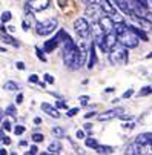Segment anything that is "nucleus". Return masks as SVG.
<instances>
[{
    "instance_id": "f8f14e48",
    "label": "nucleus",
    "mask_w": 152,
    "mask_h": 155,
    "mask_svg": "<svg viewBox=\"0 0 152 155\" xmlns=\"http://www.w3.org/2000/svg\"><path fill=\"white\" fill-rule=\"evenodd\" d=\"M135 141L141 146H149L152 143V132H143V134L137 135Z\"/></svg>"
},
{
    "instance_id": "49530a36",
    "label": "nucleus",
    "mask_w": 152,
    "mask_h": 155,
    "mask_svg": "<svg viewBox=\"0 0 152 155\" xmlns=\"http://www.w3.org/2000/svg\"><path fill=\"white\" fill-rule=\"evenodd\" d=\"M8 26H5L3 23L2 25H0V34H5V32H8V29H6Z\"/></svg>"
},
{
    "instance_id": "58836bf2",
    "label": "nucleus",
    "mask_w": 152,
    "mask_h": 155,
    "mask_svg": "<svg viewBox=\"0 0 152 155\" xmlns=\"http://www.w3.org/2000/svg\"><path fill=\"white\" fill-rule=\"evenodd\" d=\"M15 68H17L18 71H25V69H26V64H25L23 61H17V63H15Z\"/></svg>"
},
{
    "instance_id": "412c9836",
    "label": "nucleus",
    "mask_w": 152,
    "mask_h": 155,
    "mask_svg": "<svg viewBox=\"0 0 152 155\" xmlns=\"http://www.w3.org/2000/svg\"><path fill=\"white\" fill-rule=\"evenodd\" d=\"M17 114H18V112H17V106H15V104H8V106L5 107V115L15 118Z\"/></svg>"
},
{
    "instance_id": "f03ea898",
    "label": "nucleus",
    "mask_w": 152,
    "mask_h": 155,
    "mask_svg": "<svg viewBox=\"0 0 152 155\" xmlns=\"http://www.w3.org/2000/svg\"><path fill=\"white\" fill-rule=\"evenodd\" d=\"M58 26V20L55 17L52 18H48V20H43V21H37L35 23V34L40 35V37H46L49 34H52Z\"/></svg>"
},
{
    "instance_id": "de8ad7c7",
    "label": "nucleus",
    "mask_w": 152,
    "mask_h": 155,
    "mask_svg": "<svg viewBox=\"0 0 152 155\" xmlns=\"http://www.w3.org/2000/svg\"><path fill=\"white\" fill-rule=\"evenodd\" d=\"M18 146H20V147H26V146H28L26 140H20V141H18Z\"/></svg>"
},
{
    "instance_id": "4c0bfd02",
    "label": "nucleus",
    "mask_w": 152,
    "mask_h": 155,
    "mask_svg": "<svg viewBox=\"0 0 152 155\" xmlns=\"http://www.w3.org/2000/svg\"><path fill=\"white\" fill-rule=\"evenodd\" d=\"M28 81H29V83H38V81H40V78H38V75L31 74V75H29V78H28Z\"/></svg>"
},
{
    "instance_id": "5fc2aeb1",
    "label": "nucleus",
    "mask_w": 152,
    "mask_h": 155,
    "mask_svg": "<svg viewBox=\"0 0 152 155\" xmlns=\"http://www.w3.org/2000/svg\"><path fill=\"white\" fill-rule=\"evenodd\" d=\"M64 2H66V0H58V5H60V8H61V6H64Z\"/></svg>"
},
{
    "instance_id": "c756f323",
    "label": "nucleus",
    "mask_w": 152,
    "mask_h": 155,
    "mask_svg": "<svg viewBox=\"0 0 152 155\" xmlns=\"http://www.w3.org/2000/svg\"><path fill=\"white\" fill-rule=\"evenodd\" d=\"M12 124H11V121L9 120H3V123H2V129L5 130V132H11L12 130Z\"/></svg>"
},
{
    "instance_id": "4be33fe9",
    "label": "nucleus",
    "mask_w": 152,
    "mask_h": 155,
    "mask_svg": "<svg viewBox=\"0 0 152 155\" xmlns=\"http://www.w3.org/2000/svg\"><path fill=\"white\" fill-rule=\"evenodd\" d=\"M51 132H52V135H54L55 138H63L64 135H66L64 129H63V127H60V126H54V127L51 129Z\"/></svg>"
},
{
    "instance_id": "c9c22d12",
    "label": "nucleus",
    "mask_w": 152,
    "mask_h": 155,
    "mask_svg": "<svg viewBox=\"0 0 152 155\" xmlns=\"http://www.w3.org/2000/svg\"><path fill=\"white\" fill-rule=\"evenodd\" d=\"M0 140H2V143L5 144V146H9L11 143H12V140H11V137H8V135H3L2 138H0Z\"/></svg>"
},
{
    "instance_id": "0eeeda50",
    "label": "nucleus",
    "mask_w": 152,
    "mask_h": 155,
    "mask_svg": "<svg viewBox=\"0 0 152 155\" xmlns=\"http://www.w3.org/2000/svg\"><path fill=\"white\" fill-rule=\"evenodd\" d=\"M97 21H98V25L101 26V29H103L104 32H111V31H114V25H115V21L112 20V17H111L109 14H103Z\"/></svg>"
},
{
    "instance_id": "4d7b16f0",
    "label": "nucleus",
    "mask_w": 152,
    "mask_h": 155,
    "mask_svg": "<svg viewBox=\"0 0 152 155\" xmlns=\"http://www.w3.org/2000/svg\"><path fill=\"white\" fill-rule=\"evenodd\" d=\"M146 58H152V52H149V54L146 55Z\"/></svg>"
},
{
    "instance_id": "79ce46f5",
    "label": "nucleus",
    "mask_w": 152,
    "mask_h": 155,
    "mask_svg": "<svg viewBox=\"0 0 152 155\" xmlns=\"http://www.w3.org/2000/svg\"><path fill=\"white\" fill-rule=\"evenodd\" d=\"M23 94H17V97H15V104H21L23 103Z\"/></svg>"
},
{
    "instance_id": "9d476101",
    "label": "nucleus",
    "mask_w": 152,
    "mask_h": 155,
    "mask_svg": "<svg viewBox=\"0 0 152 155\" xmlns=\"http://www.w3.org/2000/svg\"><path fill=\"white\" fill-rule=\"evenodd\" d=\"M118 43V35L115 34V31H111V32H106V35H104V45H106V48L107 49H112L115 45Z\"/></svg>"
},
{
    "instance_id": "4468645a",
    "label": "nucleus",
    "mask_w": 152,
    "mask_h": 155,
    "mask_svg": "<svg viewBox=\"0 0 152 155\" xmlns=\"http://www.w3.org/2000/svg\"><path fill=\"white\" fill-rule=\"evenodd\" d=\"M129 29H131L140 40H143V41H149V37H147V34H146V31L143 29V28H138V26H135V25H129Z\"/></svg>"
},
{
    "instance_id": "864d4df0",
    "label": "nucleus",
    "mask_w": 152,
    "mask_h": 155,
    "mask_svg": "<svg viewBox=\"0 0 152 155\" xmlns=\"http://www.w3.org/2000/svg\"><path fill=\"white\" fill-rule=\"evenodd\" d=\"M104 92H114V87H106Z\"/></svg>"
},
{
    "instance_id": "bb28decb",
    "label": "nucleus",
    "mask_w": 152,
    "mask_h": 155,
    "mask_svg": "<svg viewBox=\"0 0 152 155\" xmlns=\"http://www.w3.org/2000/svg\"><path fill=\"white\" fill-rule=\"evenodd\" d=\"M68 34H66V31H64V29H58L57 31V34L54 35V38L58 41V43H63V40H64V37H66Z\"/></svg>"
},
{
    "instance_id": "a19ab883",
    "label": "nucleus",
    "mask_w": 152,
    "mask_h": 155,
    "mask_svg": "<svg viewBox=\"0 0 152 155\" xmlns=\"http://www.w3.org/2000/svg\"><path fill=\"white\" fill-rule=\"evenodd\" d=\"M143 18H146V20H147V21H149V23H150V25H152V12H150V11H149V9H147V11H146V14H144V17H143Z\"/></svg>"
},
{
    "instance_id": "c03bdc74",
    "label": "nucleus",
    "mask_w": 152,
    "mask_h": 155,
    "mask_svg": "<svg viewBox=\"0 0 152 155\" xmlns=\"http://www.w3.org/2000/svg\"><path fill=\"white\" fill-rule=\"evenodd\" d=\"M135 127V123H123V129H129V130H131V129H134Z\"/></svg>"
},
{
    "instance_id": "cd10ccee",
    "label": "nucleus",
    "mask_w": 152,
    "mask_h": 155,
    "mask_svg": "<svg viewBox=\"0 0 152 155\" xmlns=\"http://www.w3.org/2000/svg\"><path fill=\"white\" fill-rule=\"evenodd\" d=\"M31 140H32L34 143H41L43 140H45V135L40 134V132H34V134L31 135Z\"/></svg>"
},
{
    "instance_id": "aec40b11",
    "label": "nucleus",
    "mask_w": 152,
    "mask_h": 155,
    "mask_svg": "<svg viewBox=\"0 0 152 155\" xmlns=\"http://www.w3.org/2000/svg\"><path fill=\"white\" fill-rule=\"evenodd\" d=\"M94 150L97 153H112L114 152V147L112 146H106V144H98Z\"/></svg>"
},
{
    "instance_id": "f3484780",
    "label": "nucleus",
    "mask_w": 152,
    "mask_h": 155,
    "mask_svg": "<svg viewBox=\"0 0 152 155\" xmlns=\"http://www.w3.org/2000/svg\"><path fill=\"white\" fill-rule=\"evenodd\" d=\"M61 143L58 141V140H54L52 143H49V146H48V152L49 153H60L61 152Z\"/></svg>"
},
{
    "instance_id": "f704fd0d",
    "label": "nucleus",
    "mask_w": 152,
    "mask_h": 155,
    "mask_svg": "<svg viewBox=\"0 0 152 155\" xmlns=\"http://www.w3.org/2000/svg\"><path fill=\"white\" fill-rule=\"evenodd\" d=\"M75 137H77L78 140H84V138H86V132L81 130V129H78V130L75 132Z\"/></svg>"
},
{
    "instance_id": "dca6fc26",
    "label": "nucleus",
    "mask_w": 152,
    "mask_h": 155,
    "mask_svg": "<svg viewBox=\"0 0 152 155\" xmlns=\"http://www.w3.org/2000/svg\"><path fill=\"white\" fill-rule=\"evenodd\" d=\"M60 45V43L52 37V38H49V40H46L45 41V45H43V51H45L46 54H49V52H52V51H55V48Z\"/></svg>"
},
{
    "instance_id": "6ab92c4d",
    "label": "nucleus",
    "mask_w": 152,
    "mask_h": 155,
    "mask_svg": "<svg viewBox=\"0 0 152 155\" xmlns=\"http://www.w3.org/2000/svg\"><path fill=\"white\" fill-rule=\"evenodd\" d=\"M127 29H129V25L126 23V21H118V23H115V25H114V31H115V34H117V35H120V34L126 32Z\"/></svg>"
},
{
    "instance_id": "2f4dec72",
    "label": "nucleus",
    "mask_w": 152,
    "mask_h": 155,
    "mask_svg": "<svg viewBox=\"0 0 152 155\" xmlns=\"http://www.w3.org/2000/svg\"><path fill=\"white\" fill-rule=\"evenodd\" d=\"M43 80H45V83H48V84H54L55 83V78L51 75V74H45V75H43Z\"/></svg>"
},
{
    "instance_id": "09e8293b",
    "label": "nucleus",
    "mask_w": 152,
    "mask_h": 155,
    "mask_svg": "<svg viewBox=\"0 0 152 155\" xmlns=\"http://www.w3.org/2000/svg\"><path fill=\"white\" fill-rule=\"evenodd\" d=\"M32 121H34V124H35V126H37V124H41V118H40V117H34V120H32Z\"/></svg>"
},
{
    "instance_id": "5701e85b",
    "label": "nucleus",
    "mask_w": 152,
    "mask_h": 155,
    "mask_svg": "<svg viewBox=\"0 0 152 155\" xmlns=\"http://www.w3.org/2000/svg\"><path fill=\"white\" fill-rule=\"evenodd\" d=\"M84 144H86V147H89V149H95V147L98 146V141H97V138L86 137V138H84Z\"/></svg>"
},
{
    "instance_id": "7c9ffc66",
    "label": "nucleus",
    "mask_w": 152,
    "mask_h": 155,
    "mask_svg": "<svg viewBox=\"0 0 152 155\" xmlns=\"http://www.w3.org/2000/svg\"><path fill=\"white\" fill-rule=\"evenodd\" d=\"M80 112V107H72V109H68V112H66V117H75L77 114Z\"/></svg>"
},
{
    "instance_id": "bf43d9fd",
    "label": "nucleus",
    "mask_w": 152,
    "mask_h": 155,
    "mask_svg": "<svg viewBox=\"0 0 152 155\" xmlns=\"http://www.w3.org/2000/svg\"><path fill=\"white\" fill-rule=\"evenodd\" d=\"M112 2H114V3H115V2H118V0H112Z\"/></svg>"
},
{
    "instance_id": "ea45409f",
    "label": "nucleus",
    "mask_w": 152,
    "mask_h": 155,
    "mask_svg": "<svg viewBox=\"0 0 152 155\" xmlns=\"http://www.w3.org/2000/svg\"><path fill=\"white\" fill-rule=\"evenodd\" d=\"M118 118H120V120H124V121H129V120H132V115H131V114H129V115H127V114H120Z\"/></svg>"
},
{
    "instance_id": "473e14b6",
    "label": "nucleus",
    "mask_w": 152,
    "mask_h": 155,
    "mask_svg": "<svg viewBox=\"0 0 152 155\" xmlns=\"http://www.w3.org/2000/svg\"><path fill=\"white\" fill-rule=\"evenodd\" d=\"M78 101H80L81 106H88V103H89V95H80V97H78Z\"/></svg>"
},
{
    "instance_id": "603ef678",
    "label": "nucleus",
    "mask_w": 152,
    "mask_h": 155,
    "mask_svg": "<svg viewBox=\"0 0 152 155\" xmlns=\"http://www.w3.org/2000/svg\"><path fill=\"white\" fill-rule=\"evenodd\" d=\"M6 153V149L5 147H0V155H5Z\"/></svg>"
},
{
    "instance_id": "7ed1b4c3",
    "label": "nucleus",
    "mask_w": 152,
    "mask_h": 155,
    "mask_svg": "<svg viewBox=\"0 0 152 155\" xmlns=\"http://www.w3.org/2000/svg\"><path fill=\"white\" fill-rule=\"evenodd\" d=\"M74 31L78 35V38L88 40L91 37V25H89V21L86 20L84 17L75 18V21H74Z\"/></svg>"
},
{
    "instance_id": "2eb2a0df",
    "label": "nucleus",
    "mask_w": 152,
    "mask_h": 155,
    "mask_svg": "<svg viewBox=\"0 0 152 155\" xmlns=\"http://www.w3.org/2000/svg\"><path fill=\"white\" fill-rule=\"evenodd\" d=\"M141 152H143V146L138 144L137 141H134L132 144H129V146H127V149H126L124 153H127V155H140Z\"/></svg>"
},
{
    "instance_id": "37998d69",
    "label": "nucleus",
    "mask_w": 152,
    "mask_h": 155,
    "mask_svg": "<svg viewBox=\"0 0 152 155\" xmlns=\"http://www.w3.org/2000/svg\"><path fill=\"white\" fill-rule=\"evenodd\" d=\"M132 95H134V89H127L121 97H123V98H129V97H132Z\"/></svg>"
},
{
    "instance_id": "ddd939ff",
    "label": "nucleus",
    "mask_w": 152,
    "mask_h": 155,
    "mask_svg": "<svg viewBox=\"0 0 152 155\" xmlns=\"http://www.w3.org/2000/svg\"><path fill=\"white\" fill-rule=\"evenodd\" d=\"M0 37H2V40H3V43H6V45H11V46H14V48H18L20 46V41L15 38V37H12L9 32H5V34H0Z\"/></svg>"
},
{
    "instance_id": "20e7f679",
    "label": "nucleus",
    "mask_w": 152,
    "mask_h": 155,
    "mask_svg": "<svg viewBox=\"0 0 152 155\" xmlns=\"http://www.w3.org/2000/svg\"><path fill=\"white\" fill-rule=\"evenodd\" d=\"M118 43H120V45H123L124 48H127V49H134V48L138 46L140 38L131 29H127L126 32H123V34L118 35Z\"/></svg>"
},
{
    "instance_id": "423d86ee",
    "label": "nucleus",
    "mask_w": 152,
    "mask_h": 155,
    "mask_svg": "<svg viewBox=\"0 0 152 155\" xmlns=\"http://www.w3.org/2000/svg\"><path fill=\"white\" fill-rule=\"evenodd\" d=\"M120 114H123V107H114V109H109V110H106V112L103 114H98L97 115V120L98 121H111L114 120L115 117H118Z\"/></svg>"
},
{
    "instance_id": "393cba45",
    "label": "nucleus",
    "mask_w": 152,
    "mask_h": 155,
    "mask_svg": "<svg viewBox=\"0 0 152 155\" xmlns=\"http://www.w3.org/2000/svg\"><path fill=\"white\" fill-rule=\"evenodd\" d=\"M11 18H12L11 11H3L2 15H0V21H2V23H8V21H11Z\"/></svg>"
},
{
    "instance_id": "1a4fd4ad",
    "label": "nucleus",
    "mask_w": 152,
    "mask_h": 155,
    "mask_svg": "<svg viewBox=\"0 0 152 155\" xmlns=\"http://www.w3.org/2000/svg\"><path fill=\"white\" fill-rule=\"evenodd\" d=\"M40 107H41V110L45 114H48L49 117H52V118H60V109H57L55 106H52V104H49V103H46V101H43L41 104H40Z\"/></svg>"
},
{
    "instance_id": "b1692460",
    "label": "nucleus",
    "mask_w": 152,
    "mask_h": 155,
    "mask_svg": "<svg viewBox=\"0 0 152 155\" xmlns=\"http://www.w3.org/2000/svg\"><path fill=\"white\" fill-rule=\"evenodd\" d=\"M150 94H152V84L144 86V87H141V89L138 91V97H146V95H150Z\"/></svg>"
},
{
    "instance_id": "39448f33",
    "label": "nucleus",
    "mask_w": 152,
    "mask_h": 155,
    "mask_svg": "<svg viewBox=\"0 0 152 155\" xmlns=\"http://www.w3.org/2000/svg\"><path fill=\"white\" fill-rule=\"evenodd\" d=\"M49 5H51V0H28L25 3V12L29 17L31 12L45 11L46 8H49Z\"/></svg>"
},
{
    "instance_id": "72a5a7b5",
    "label": "nucleus",
    "mask_w": 152,
    "mask_h": 155,
    "mask_svg": "<svg viewBox=\"0 0 152 155\" xmlns=\"http://www.w3.org/2000/svg\"><path fill=\"white\" fill-rule=\"evenodd\" d=\"M57 109H68V106H66V103H64L61 98H58L57 101H55V104H54Z\"/></svg>"
},
{
    "instance_id": "9b49d317",
    "label": "nucleus",
    "mask_w": 152,
    "mask_h": 155,
    "mask_svg": "<svg viewBox=\"0 0 152 155\" xmlns=\"http://www.w3.org/2000/svg\"><path fill=\"white\" fill-rule=\"evenodd\" d=\"M97 64V52H95V43L92 41L89 45V54H88V69H92Z\"/></svg>"
},
{
    "instance_id": "8fccbe9b",
    "label": "nucleus",
    "mask_w": 152,
    "mask_h": 155,
    "mask_svg": "<svg viewBox=\"0 0 152 155\" xmlns=\"http://www.w3.org/2000/svg\"><path fill=\"white\" fill-rule=\"evenodd\" d=\"M95 114L97 112H88V114H84V118H92V117H95Z\"/></svg>"
},
{
    "instance_id": "a878e982",
    "label": "nucleus",
    "mask_w": 152,
    "mask_h": 155,
    "mask_svg": "<svg viewBox=\"0 0 152 155\" xmlns=\"http://www.w3.org/2000/svg\"><path fill=\"white\" fill-rule=\"evenodd\" d=\"M25 130H26V127H25L23 124H15V126L12 127V132H14L15 135H23Z\"/></svg>"
},
{
    "instance_id": "f257e3e1",
    "label": "nucleus",
    "mask_w": 152,
    "mask_h": 155,
    "mask_svg": "<svg viewBox=\"0 0 152 155\" xmlns=\"http://www.w3.org/2000/svg\"><path fill=\"white\" fill-rule=\"evenodd\" d=\"M109 61L111 64H126L127 63V58H129V49L124 48L123 45H120V43H117V45L109 51Z\"/></svg>"
},
{
    "instance_id": "6e6552de",
    "label": "nucleus",
    "mask_w": 152,
    "mask_h": 155,
    "mask_svg": "<svg viewBox=\"0 0 152 155\" xmlns=\"http://www.w3.org/2000/svg\"><path fill=\"white\" fill-rule=\"evenodd\" d=\"M84 14L88 15V17H91L94 21H97L104 14V11H103V8L100 5H88V6H86V9H84Z\"/></svg>"
},
{
    "instance_id": "e433bc0d",
    "label": "nucleus",
    "mask_w": 152,
    "mask_h": 155,
    "mask_svg": "<svg viewBox=\"0 0 152 155\" xmlns=\"http://www.w3.org/2000/svg\"><path fill=\"white\" fill-rule=\"evenodd\" d=\"M28 155H35V153H38V147L35 146V144H32L31 147H29V150L26 152Z\"/></svg>"
},
{
    "instance_id": "6e6d98bb",
    "label": "nucleus",
    "mask_w": 152,
    "mask_h": 155,
    "mask_svg": "<svg viewBox=\"0 0 152 155\" xmlns=\"http://www.w3.org/2000/svg\"><path fill=\"white\" fill-rule=\"evenodd\" d=\"M14 29H15L14 26H8V31H9V32H14Z\"/></svg>"
},
{
    "instance_id": "a18cd8bd",
    "label": "nucleus",
    "mask_w": 152,
    "mask_h": 155,
    "mask_svg": "<svg viewBox=\"0 0 152 155\" xmlns=\"http://www.w3.org/2000/svg\"><path fill=\"white\" fill-rule=\"evenodd\" d=\"M21 28H23V31H28L29 29V21L28 20H23V21H21Z\"/></svg>"
},
{
    "instance_id": "a211bd4d",
    "label": "nucleus",
    "mask_w": 152,
    "mask_h": 155,
    "mask_svg": "<svg viewBox=\"0 0 152 155\" xmlns=\"http://www.w3.org/2000/svg\"><path fill=\"white\" fill-rule=\"evenodd\" d=\"M3 89L8 91V92H15V91H18V83L12 81V80H8V81L3 83Z\"/></svg>"
},
{
    "instance_id": "3c124183",
    "label": "nucleus",
    "mask_w": 152,
    "mask_h": 155,
    "mask_svg": "<svg viewBox=\"0 0 152 155\" xmlns=\"http://www.w3.org/2000/svg\"><path fill=\"white\" fill-rule=\"evenodd\" d=\"M91 129H92V124H91V123H86V124H84V130L91 132Z\"/></svg>"
},
{
    "instance_id": "13d9d810",
    "label": "nucleus",
    "mask_w": 152,
    "mask_h": 155,
    "mask_svg": "<svg viewBox=\"0 0 152 155\" xmlns=\"http://www.w3.org/2000/svg\"><path fill=\"white\" fill-rule=\"evenodd\" d=\"M0 52H5V48H0Z\"/></svg>"
},
{
    "instance_id": "c85d7f7f",
    "label": "nucleus",
    "mask_w": 152,
    "mask_h": 155,
    "mask_svg": "<svg viewBox=\"0 0 152 155\" xmlns=\"http://www.w3.org/2000/svg\"><path fill=\"white\" fill-rule=\"evenodd\" d=\"M46 52L43 51V49H40V48H35V55H37V58L40 60V61H43L45 63L46 61V55H45Z\"/></svg>"
}]
</instances>
